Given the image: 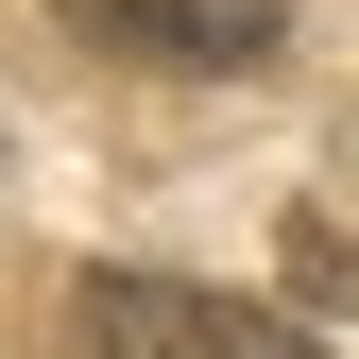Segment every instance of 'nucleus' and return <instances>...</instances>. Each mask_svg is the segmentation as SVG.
Instances as JSON below:
<instances>
[{"mask_svg": "<svg viewBox=\"0 0 359 359\" xmlns=\"http://www.w3.org/2000/svg\"><path fill=\"white\" fill-rule=\"evenodd\" d=\"M52 18L137 69H274V0H52Z\"/></svg>", "mask_w": 359, "mask_h": 359, "instance_id": "f03ea898", "label": "nucleus"}, {"mask_svg": "<svg viewBox=\"0 0 359 359\" xmlns=\"http://www.w3.org/2000/svg\"><path fill=\"white\" fill-rule=\"evenodd\" d=\"M69 359H325V342L291 308H240V291H189V274H86Z\"/></svg>", "mask_w": 359, "mask_h": 359, "instance_id": "f257e3e1", "label": "nucleus"}]
</instances>
